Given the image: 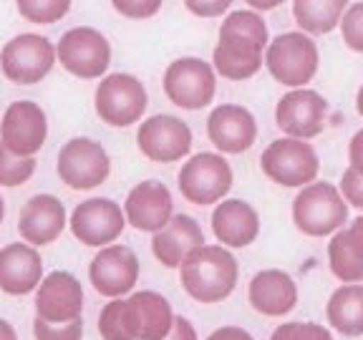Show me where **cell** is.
<instances>
[{
    "label": "cell",
    "instance_id": "60d3db41",
    "mask_svg": "<svg viewBox=\"0 0 363 340\" xmlns=\"http://www.w3.org/2000/svg\"><path fill=\"white\" fill-rule=\"evenodd\" d=\"M207 340H255V338L245 328H240V325H225V328H217Z\"/></svg>",
    "mask_w": 363,
    "mask_h": 340
},
{
    "label": "cell",
    "instance_id": "74e56055",
    "mask_svg": "<svg viewBox=\"0 0 363 340\" xmlns=\"http://www.w3.org/2000/svg\"><path fill=\"white\" fill-rule=\"evenodd\" d=\"M184 6H187V11H192L194 16L215 18V16H222L227 8L233 6V0H184Z\"/></svg>",
    "mask_w": 363,
    "mask_h": 340
},
{
    "label": "cell",
    "instance_id": "83f0119b",
    "mask_svg": "<svg viewBox=\"0 0 363 340\" xmlns=\"http://www.w3.org/2000/svg\"><path fill=\"white\" fill-rule=\"evenodd\" d=\"M348 0H293V16L306 33H330L343 18Z\"/></svg>",
    "mask_w": 363,
    "mask_h": 340
},
{
    "label": "cell",
    "instance_id": "277c9868",
    "mask_svg": "<svg viewBox=\"0 0 363 340\" xmlns=\"http://www.w3.org/2000/svg\"><path fill=\"white\" fill-rule=\"evenodd\" d=\"M260 169L280 187H308L318 176L320 162L315 149L303 139H278L262 152Z\"/></svg>",
    "mask_w": 363,
    "mask_h": 340
},
{
    "label": "cell",
    "instance_id": "4dcf8cb0",
    "mask_svg": "<svg viewBox=\"0 0 363 340\" xmlns=\"http://www.w3.org/2000/svg\"><path fill=\"white\" fill-rule=\"evenodd\" d=\"M21 18L38 26H51L61 21L71 8V0H16Z\"/></svg>",
    "mask_w": 363,
    "mask_h": 340
},
{
    "label": "cell",
    "instance_id": "f6af8a7d",
    "mask_svg": "<svg viewBox=\"0 0 363 340\" xmlns=\"http://www.w3.org/2000/svg\"><path fill=\"white\" fill-rule=\"evenodd\" d=\"M356 108H358V113L363 116V86L358 89V96H356Z\"/></svg>",
    "mask_w": 363,
    "mask_h": 340
},
{
    "label": "cell",
    "instance_id": "4316f807",
    "mask_svg": "<svg viewBox=\"0 0 363 340\" xmlns=\"http://www.w3.org/2000/svg\"><path fill=\"white\" fill-rule=\"evenodd\" d=\"M328 265L335 278L348 283L363 280V239L351 230H338L328 242Z\"/></svg>",
    "mask_w": 363,
    "mask_h": 340
},
{
    "label": "cell",
    "instance_id": "e0dca14e",
    "mask_svg": "<svg viewBox=\"0 0 363 340\" xmlns=\"http://www.w3.org/2000/svg\"><path fill=\"white\" fill-rule=\"evenodd\" d=\"M124 217L134 230L139 232H152L157 234L159 230H164L169 220L174 217V202L162 181H139L124 202Z\"/></svg>",
    "mask_w": 363,
    "mask_h": 340
},
{
    "label": "cell",
    "instance_id": "836d02e7",
    "mask_svg": "<svg viewBox=\"0 0 363 340\" xmlns=\"http://www.w3.org/2000/svg\"><path fill=\"white\" fill-rule=\"evenodd\" d=\"M270 340H333L320 323H283L272 330Z\"/></svg>",
    "mask_w": 363,
    "mask_h": 340
},
{
    "label": "cell",
    "instance_id": "e575fe53",
    "mask_svg": "<svg viewBox=\"0 0 363 340\" xmlns=\"http://www.w3.org/2000/svg\"><path fill=\"white\" fill-rule=\"evenodd\" d=\"M340 33L351 51L363 53V0L351 6L340 18Z\"/></svg>",
    "mask_w": 363,
    "mask_h": 340
},
{
    "label": "cell",
    "instance_id": "d590c367",
    "mask_svg": "<svg viewBox=\"0 0 363 340\" xmlns=\"http://www.w3.org/2000/svg\"><path fill=\"white\" fill-rule=\"evenodd\" d=\"M111 6L131 21H144V18L157 16L162 8V0H111Z\"/></svg>",
    "mask_w": 363,
    "mask_h": 340
},
{
    "label": "cell",
    "instance_id": "7a4b0ae2",
    "mask_svg": "<svg viewBox=\"0 0 363 340\" xmlns=\"http://www.w3.org/2000/svg\"><path fill=\"white\" fill-rule=\"evenodd\" d=\"M348 204L338 187L328 181H313L293 199V222L308 237H328L343 230Z\"/></svg>",
    "mask_w": 363,
    "mask_h": 340
},
{
    "label": "cell",
    "instance_id": "7c38bea8",
    "mask_svg": "<svg viewBox=\"0 0 363 340\" xmlns=\"http://www.w3.org/2000/svg\"><path fill=\"white\" fill-rule=\"evenodd\" d=\"M136 147L152 162L169 164L177 159L187 157L192 149V131L177 116L169 113H157L152 119L142 121L136 131Z\"/></svg>",
    "mask_w": 363,
    "mask_h": 340
},
{
    "label": "cell",
    "instance_id": "44dd1931",
    "mask_svg": "<svg viewBox=\"0 0 363 340\" xmlns=\"http://www.w3.org/2000/svg\"><path fill=\"white\" fill-rule=\"evenodd\" d=\"M247 298L260 315L283 317L298 305V285L283 270H262L250 280Z\"/></svg>",
    "mask_w": 363,
    "mask_h": 340
},
{
    "label": "cell",
    "instance_id": "8d00e7d4",
    "mask_svg": "<svg viewBox=\"0 0 363 340\" xmlns=\"http://www.w3.org/2000/svg\"><path fill=\"white\" fill-rule=\"evenodd\" d=\"M340 194L346 199V204L356 207V210H363V174H358L356 169L348 166L340 176Z\"/></svg>",
    "mask_w": 363,
    "mask_h": 340
},
{
    "label": "cell",
    "instance_id": "9c48e42d",
    "mask_svg": "<svg viewBox=\"0 0 363 340\" xmlns=\"http://www.w3.org/2000/svg\"><path fill=\"white\" fill-rule=\"evenodd\" d=\"M56 171L61 181L71 189H96L108 179L111 162L106 149L94 139L76 136L68 139L58 152Z\"/></svg>",
    "mask_w": 363,
    "mask_h": 340
},
{
    "label": "cell",
    "instance_id": "2e32d148",
    "mask_svg": "<svg viewBox=\"0 0 363 340\" xmlns=\"http://www.w3.org/2000/svg\"><path fill=\"white\" fill-rule=\"evenodd\" d=\"M84 312V288L76 275L56 270L40 280L35 290V317L45 323H71Z\"/></svg>",
    "mask_w": 363,
    "mask_h": 340
},
{
    "label": "cell",
    "instance_id": "ac0fdd59",
    "mask_svg": "<svg viewBox=\"0 0 363 340\" xmlns=\"http://www.w3.org/2000/svg\"><path fill=\"white\" fill-rule=\"evenodd\" d=\"M207 136L222 154H242L257 139L255 116L240 103H222L207 119Z\"/></svg>",
    "mask_w": 363,
    "mask_h": 340
},
{
    "label": "cell",
    "instance_id": "b9f144b4",
    "mask_svg": "<svg viewBox=\"0 0 363 340\" xmlns=\"http://www.w3.org/2000/svg\"><path fill=\"white\" fill-rule=\"evenodd\" d=\"M0 340H18V333L6 317H0Z\"/></svg>",
    "mask_w": 363,
    "mask_h": 340
},
{
    "label": "cell",
    "instance_id": "9a60e30c",
    "mask_svg": "<svg viewBox=\"0 0 363 340\" xmlns=\"http://www.w3.org/2000/svg\"><path fill=\"white\" fill-rule=\"evenodd\" d=\"M48 136V121L38 103L16 101L0 121V144L18 157H35Z\"/></svg>",
    "mask_w": 363,
    "mask_h": 340
},
{
    "label": "cell",
    "instance_id": "8992f818",
    "mask_svg": "<svg viewBox=\"0 0 363 340\" xmlns=\"http://www.w3.org/2000/svg\"><path fill=\"white\" fill-rule=\"evenodd\" d=\"M179 192L187 202L197 207L222 202L230 189H233V169L227 159L215 152H199L184 162L179 171Z\"/></svg>",
    "mask_w": 363,
    "mask_h": 340
},
{
    "label": "cell",
    "instance_id": "ba28073f",
    "mask_svg": "<svg viewBox=\"0 0 363 340\" xmlns=\"http://www.w3.org/2000/svg\"><path fill=\"white\" fill-rule=\"evenodd\" d=\"M53 63H56V45L35 33L16 35L0 53V68L6 79L21 86L38 84L51 74Z\"/></svg>",
    "mask_w": 363,
    "mask_h": 340
},
{
    "label": "cell",
    "instance_id": "6da1fadb",
    "mask_svg": "<svg viewBox=\"0 0 363 340\" xmlns=\"http://www.w3.org/2000/svg\"><path fill=\"white\" fill-rule=\"evenodd\" d=\"M238 260L222 244H202L192 249L179 265V280L184 293L204 305L227 300L238 288Z\"/></svg>",
    "mask_w": 363,
    "mask_h": 340
},
{
    "label": "cell",
    "instance_id": "4fadbf2b",
    "mask_svg": "<svg viewBox=\"0 0 363 340\" xmlns=\"http://www.w3.org/2000/svg\"><path fill=\"white\" fill-rule=\"evenodd\" d=\"M89 280L104 298H124L139 280V257L126 244H108L89 265Z\"/></svg>",
    "mask_w": 363,
    "mask_h": 340
},
{
    "label": "cell",
    "instance_id": "f35d334b",
    "mask_svg": "<svg viewBox=\"0 0 363 340\" xmlns=\"http://www.w3.org/2000/svg\"><path fill=\"white\" fill-rule=\"evenodd\" d=\"M164 340H199V338H197V330H194V325L189 323L187 317L177 315L174 325H172L169 335H167Z\"/></svg>",
    "mask_w": 363,
    "mask_h": 340
},
{
    "label": "cell",
    "instance_id": "d6986e66",
    "mask_svg": "<svg viewBox=\"0 0 363 340\" xmlns=\"http://www.w3.org/2000/svg\"><path fill=\"white\" fill-rule=\"evenodd\" d=\"M66 207L53 194H35L21 207L18 215V232L33 247H43L61 237L66 227Z\"/></svg>",
    "mask_w": 363,
    "mask_h": 340
},
{
    "label": "cell",
    "instance_id": "ee69618b",
    "mask_svg": "<svg viewBox=\"0 0 363 340\" xmlns=\"http://www.w3.org/2000/svg\"><path fill=\"white\" fill-rule=\"evenodd\" d=\"M348 230H351V232L356 234V237H361V239H363V215L358 217V220H353V225L348 227Z\"/></svg>",
    "mask_w": 363,
    "mask_h": 340
},
{
    "label": "cell",
    "instance_id": "f1b7e54d",
    "mask_svg": "<svg viewBox=\"0 0 363 340\" xmlns=\"http://www.w3.org/2000/svg\"><path fill=\"white\" fill-rule=\"evenodd\" d=\"M220 38L238 40V43L252 45V48H265L267 45V26L257 13L252 11H235L222 21Z\"/></svg>",
    "mask_w": 363,
    "mask_h": 340
},
{
    "label": "cell",
    "instance_id": "3957f363",
    "mask_svg": "<svg viewBox=\"0 0 363 340\" xmlns=\"http://www.w3.org/2000/svg\"><path fill=\"white\" fill-rule=\"evenodd\" d=\"M265 66L278 84L303 89L318 71V45L303 30L280 33L267 45Z\"/></svg>",
    "mask_w": 363,
    "mask_h": 340
},
{
    "label": "cell",
    "instance_id": "ab89813d",
    "mask_svg": "<svg viewBox=\"0 0 363 340\" xmlns=\"http://www.w3.org/2000/svg\"><path fill=\"white\" fill-rule=\"evenodd\" d=\"M348 162H351V169L363 174V129L353 134L351 147H348Z\"/></svg>",
    "mask_w": 363,
    "mask_h": 340
},
{
    "label": "cell",
    "instance_id": "5b68a950",
    "mask_svg": "<svg viewBox=\"0 0 363 340\" xmlns=\"http://www.w3.org/2000/svg\"><path fill=\"white\" fill-rule=\"evenodd\" d=\"M147 103V89L131 74H108L106 79H101L96 94H94L99 119L108 126H119V129L142 119Z\"/></svg>",
    "mask_w": 363,
    "mask_h": 340
},
{
    "label": "cell",
    "instance_id": "8fae6325",
    "mask_svg": "<svg viewBox=\"0 0 363 340\" xmlns=\"http://www.w3.org/2000/svg\"><path fill=\"white\" fill-rule=\"evenodd\" d=\"M71 222V232L79 242L86 247H108L113 239H119L126 227V217L121 207L113 199L94 197L81 202L68 217Z\"/></svg>",
    "mask_w": 363,
    "mask_h": 340
},
{
    "label": "cell",
    "instance_id": "30bf717a",
    "mask_svg": "<svg viewBox=\"0 0 363 340\" xmlns=\"http://www.w3.org/2000/svg\"><path fill=\"white\" fill-rule=\"evenodd\" d=\"M215 68L202 58H177L164 74V94L174 106L197 111L215 98Z\"/></svg>",
    "mask_w": 363,
    "mask_h": 340
},
{
    "label": "cell",
    "instance_id": "603a6c76",
    "mask_svg": "<svg viewBox=\"0 0 363 340\" xmlns=\"http://www.w3.org/2000/svg\"><path fill=\"white\" fill-rule=\"evenodd\" d=\"M204 244V232L197 220L189 215H174L164 230L152 237V252L169 270H179L184 257Z\"/></svg>",
    "mask_w": 363,
    "mask_h": 340
},
{
    "label": "cell",
    "instance_id": "cb8c5ba5",
    "mask_svg": "<svg viewBox=\"0 0 363 340\" xmlns=\"http://www.w3.org/2000/svg\"><path fill=\"white\" fill-rule=\"evenodd\" d=\"M136 340H164L174 325V310L162 293L142 290L126 298Z\"/></svg>",
    "mask_w": 363,
    "mask_h": 340
},
{
    "label": "cell",
    "instance_id": "bcb514c9",
    "mask_svg": "<svg viewBox=\"0 0 363 340\" xmlns=\"http://www.w3.org/2000/svg\"><path fill=\"white\" fill-rule=\"evenodd\" d=\"M3 217H6V202L0 197V225H3Z\"/></svg>",
    "mask_w": 363,
    "mask_h": 340
},
{
    "label": "cell",
    "instance_id": "5bb4252c",
    "mask_svg": "<svg viewBox=\"0 0 363 340\" xmlns=\"http://www.w3.org/2000/svg\"><path fill=\"white\" fill-rule=\"evenodd\" d=\"M328 119L325 98L311 89H293L275 106V124L290 139H313L323 131Z\"/></svg>",
    "mask_w": 363,
    "mask_h": 340
},
{
    "label": "cell",
    "instance_id": "7402d4cb",
    "mask_svg": "<svg viewBox=\"0 0 363 340\" xmlns=\"http://www.w3.org/2000/svg\"><path fill=\"white\" fill-rule=\"evenodd\" d=\"M212 232L222 247H247L260 234V217L252 204L242 199H225L212 212Z\"/></svg>",
    "mask_w": 363,
    "mask_h": 340
},
{
    "label": "cell",
    "instance_id": "1f68e13d",
    "mask_svg": "<svg viewBox=\"0 0 363 340\" xmlns=\"http://www.w3.org/2000/svg\"><path fill=\"white\" fill-rule=\"evenodd\" d=\"M35 159L18 157L0 144V187H21L33 176Z\"/></svg>",
    "mask_w": 363,
    "mask_h": 340
},
{
    "label": "cell",
    "instance_id": "d6a6232c",
    "mask_svg": "<svg viewBox=\"0 0 363 340\" xmlns=\"http://www.w3.org/2000/svg\"><path fill=\"white\" fill-rule=\"evenodd\" d=\"M35 340H81L84 338V320H71V323H45L40 317L33 320Z\"/></svg>",
    "mask_w": 363,
    "mask_h": 340
},
{
    "label": "cell",
    "instance_id": "f546056e",
    "mask_svg": "<svg viewBox=\"0 0 363 340\" xmlns=\"http://www.w3.org/2000/svg\"><path fill=\"white\" fill-rule=\"evenodd\" d=\"M99 333H101V340H136L126 300H108L101 307Z\"/></svg>",
    "mask_w": 363,
    "mask_h": 340
},
{
    "label": "cell",
    "instance_id": "d4e9b609",
    "mask_svg": "<svg viewBox=\"0 0 363 340\" xmlns=\"http://www.w3.org/2000/svg\"><path fill=\"white\" fill-rule=\"evenodd\" d=\"M325 317H328L330 328L348 338L363 335V285H340L325 305Z\"/></svg>",
    "mask_w": 363,
    "mask_h": 340
},
{
    "label": "cell",
    "instance_id": "484cf974",
    "mask_svg": "<svg viewBox=\"0 0 363 340\" xmlns=\"http://www.w3.org/2000/svg\"><path fill=\"white\" fill-rule=\"evenodd\" d=\"M212 63L222 79L245 81L252 79L262 68V51L252 48V45L238 43V40L220 38V43L215 45V53H212Z\"/></svg>",
    "mask_w": 363,
    "mask_h": 340
},
{
    "label": "cell",
    "instance_id": "ffe728a7",
    "mask_svg": "<svg viewBox=\"0 0 363 340\" xmlns=\"http://www.w3.org/2000/svg\"><path fill=\"white\" fill-rule=\"evenodd\" d=\"M43 280V260L28 242H13L0 249V290L13 298L30 295Z\"/></svg>",
    "mask_w": 363,
    "mask_h": 340
},
{
    "label": "cell",
    "instance_id": "52a82bcc",
    "mask_svg": "<svg viewBox=\"0 0 363 340\" xmlns=\"http://www.w3.org/2000/svg\"><path fill=\"white\" fill-rule=\"evenodd\" d=\"M56 61L79 79H101L111 63V45L96 28H71L56 45Z\"/></svg>",
    "mask_w": 363,
    "mask_h": 340
},
{
    "label": "cell",
    "instance_id": "7bdbcfd3",
    "mask_svg": "<svg viewBox=\"0 0 363 340\" xmlns=\"http://www.w3.org/2000/svg\"><path fill=\"white\" fill-rule=\"evenodd\" d=\"M247 3L257 11H270V8H278L283 0H247Z\"/></svg>",
    "mask_w": 363,
    "mask_h": 340
}]
</instances>
